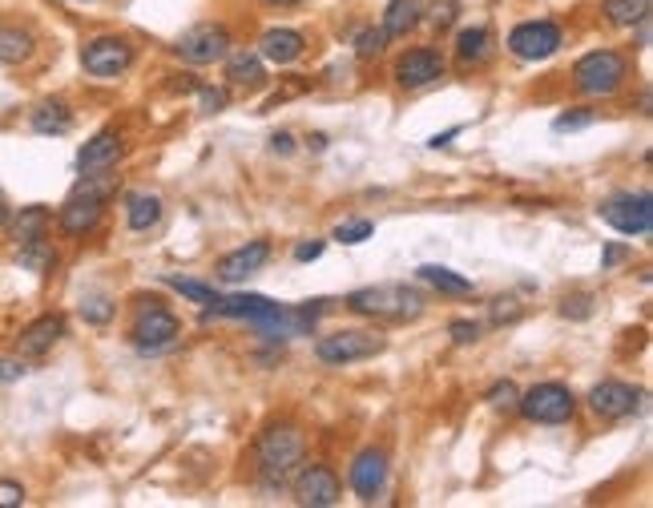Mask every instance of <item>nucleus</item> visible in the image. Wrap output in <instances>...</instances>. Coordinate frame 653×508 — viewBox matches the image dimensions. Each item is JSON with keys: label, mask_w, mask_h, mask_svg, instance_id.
Returning a JSON list of instances; mask_svg holds the SVG:
<instances>
[{"label": "nucleus", "mask_w": 653, "mask_h": 508, "mask_svg": "<svg viewBox=\"0 0 653 508\" xmlns=\"http://www.w3.org/2000/svg\"><path fill=\"white\" fill-rule=\"evenodd\" d=\"M117 190V182L110 174H93V178H81V186L65 198V206L57 211V226L69 234V239H86L101 226L105 218V206H110V194Z\"/></svg>", "instance_id": "obj_1"}, {"label": "nucleus", "mask_w": 653, "mask_h": 508, "mask_svg": "<svg viewBox=\"0 0 653 508\" xmlns=\"http://www.w3.org/2000/svg\"><path fill=\"white\" fill-rule=\"evenodd\" d=\"M343 307L356 310V315H368V319L408 323V319L424 315V295L415 287H408V282H384V287H359V291H351V295L343 299Z\"/></svg>", "instance_id": "obj_2"}, {"label": "nucleus", "mask_w": 653, "mask_h": 508, "mask_svg": "<svg viewBox=\"0 0 653 508\" xmlns=\"http://www.w3.org/2000/svg\"><path fill=\"white\" fill-rule=\"evenodd\" d=\"M303 456H307V436H303L298 423H270L267 432H258L255 460H258V472L267 480H279V484H283L286 477H295Z\"/></svg>", "instance_id": "obj_3"}, {"label": "nucleus", "mask_w": 653, "mask_h": 508, "mask_svg": "<svg viewBox=\"0 0 653 508\" xmlns=\"http://www.w3.org/2000/svg\"><path fill=\"white\" fill-rule=\"evenodd\" d=\"M384 347H387V339L380 335V331L343 327V331H331V335L315 339V359L323 367H347V364H359V359H375Z\"/></svg>", "instance_id": "obj_4"}, {"label": "nucleus", "mask_w": 653, "mask_h": 508, "mask_svg": "<svg viewBox=\"0 0 653 508\" xmlns=\"http://www.w3.org/2000/svg\"><path fill=\"white\" fill-rule=\"evenodd\" d=\"M629 77V61L617 49H593L573 65V85L585 98H610Z\"/></svg>", "instance_id": "obj_5"}, {"label": "nucleus", "mask_w": 653, "mask_h": 508, "mask_svg": "<svg viewBox=\"0 0 653 508\" xmlns=\"http://www.w3.org/2000/svg\"><path fill=\"white\" fill-rule=\"evenodd\" d=\"M323 310H331V299H315V303H303V307H283V303H274L267 315L251 319V327H255L263 339H270V343L303 339L315 331V323H319Z\"/></svg>", "instance_id": "obj_6"}, {"label": "nucleus", "mask_w": 653, "mask_h": 508, "mask_svg": "<svg viewBox=\"0 0 653 508\" xmlns=\"http://www.w3.org/2000/svg\"><path fill=\"white\" fill-rule=\"evenodd\" d=\"M597 214H601V223L613 226L617 234H625V239H650L653 230V198L645 194V190H622V194H610L601 206H597Z\"/></svg>", "instance_id": "obj_7"}, {"label": "nucleus", "mask_w": 653, "mask_h": 508, "mask_svg": "<svg viewBox=\"0 0 653 508\" xmlns=\"http://www.w3.org/2000/svg\"><path fill=\"white\" fill-rule=\"evenodd\" d=\"M516 408H521V416H525L528 423H568L573 420V411H577V395H573V388H565V383H533L528 392L516 395Z\"/></svg>", "instance_id": "obj_8"}, {"label": "nucleus", "mask_w": 653, "mask_h": 508, "mask_svg": "<svg viewBox=\"0 0 653 508\" xmlns=\"http://www.w3.org/2000/svg\"><path fill=\"white\" fill-rule=\"evenodd\" d=\"M561 45H565V33L556 21H521L509 33V53L525 65L549 61L553 53H561Z\"/></svg>", "instance_id": "obj_9"}, {"label": "nucleus", "mask_w": 653, "mask_h": 508, "mask_svg": "<svg viewBox=\"0 0 653 508\" xmlns=\"http://www.w3.org/2000/svg\"><path fill=\"white\" fill-rule=\"evenodd\" d=\"M133 65V45L117 33H105V37H93V41L81 45V69L98 81H114Z\"/></svg>", "instance_id": "obj_10"}, {"label": "nucleus", "mask_w": 653, "mask_h": 508, "mask_svg": "<svg viewBox=\"0 0 653 508\" xmlns=\"http://www.w3.org/2000/svg\"><path fill=\"white\" fill-rule=\"evenodd\" d=\"M178 335H182V319H178L170 307H142L138 310V319H133V327H129L133 347H138V352H150V355L174 347Z\"/></svg>", "instance_id": "obj_11"}, {"label": "nucleus", "mask_w": 653, "mask_h": 508, "mask_svg": "<svg viewBox=\"0 0 653 508\" xmlns=\"http://www.w3.org/2000/svg\"><path fill=\"white\" fill-rule=\"evenodd\" d=\"M174 53L182 56L185 65H214V61H227V53H230L227 25L206 21V25L185 28L182 37H178V45H174Z\"/></svg>", "instance_id": "obj_12"}, {"label": "nucleus", "mask_w": 653, "mask_h": 508, "mask_svg": "<svg viewBox=\"0 0 653 508\" xmlns=\"http://www.w3.org/2000/svg\"><path fill=\"white\" fill-rule=\"evenodd\" d=\"M295 500L307 508H335L343 500V480L331 465H307L295 477Z\"/></svg>", "instance_id": "obj_13"}, {"label": "nucleus", "mask_w": 653, "mask_h": 508, "mask_svg": "<svg viewBox=\"0 0 653 508\" xmlns=\"http://www.w3.org/2000/svg\"><path fill=\"white\" fill-rule=\"evenodd\" d=\"M387 452L384 448H363L351 460V472H347V484H351V493L371 505V500H380V493L387 488Z\"/></svg>", "instance_id": "obj_14"}, {"label": "nucleus", "mask_w": 653, "mask_h": 508, "mask_svg": "<svg viewBox=\"0 0 653 508\" xmlns=\"http://www.w3.org/2000/svg\"><path fill=\"white\" fill-rule=\"evenodd\" d=\"M641 399L645 392L633 388V383H622V380H601L589 392V408L601 416V420H625V416H633L641 408Z\"/></svg>", "instance_id": "obj_15"}, {"label": "nucleus", "mask_w": 653, "mask_h": 508, "mask_svg": "<svg viewBox=\"0 0 653 508\" xmlns=\"http://www.w3.org/2000/svg\"><path fill=\"white\" fill-rule=\"evenodd\" d=\"M121 154H126V141H121V134L117 129H101V134H93V138L77 150V169H81V178H93V174H110V169L121 162Z\"/></svg>", "instance_id": "obj_16"}, {"label": "nucleus", "mask_w": 653, "mask_h": 508, "mask_svg": "<svg viewBox=\"0 0 653 508\" xmlns=\"http://www.w3.org/2000/svg\"><path fill=\"white\" fill-rule=\"evenodd\" d=\"M267 263H270V242L255 239V242H246V246H239V251L222 254L214 275H218V282H246L251 275H258V270L267 267Z\"/></svg>", "instance_id": "obj_17"}, {"label": "nucleus", "mask_w": 653, "mask_h": 508, "mask_svg": "<svg viewBox=\"0 0 653 508\" xmlns=\"http://www.w3.org/2000/svg\"><path fill=\"white\" fill-rule=\"evenodd\" d=\"M61 339H65V315H41L16 335V355L21 359H41L57 347Z\"/></svg>", "instance_id": "obj_18"}, {"label": "nucleus", "mask_w": 653, "mask_h": 508, "mask_svg": "<svg viewBox=\"0 0 653 508\" xmlns=\"http://www.w3.org/2000/svg\"><path fill=\"white\" fill-rule=\"evenodd\" d=\"M444 77V56L436 49H408L396 61V81L404 89H424V85Z\"/></svg>", "instance_id": "obj_19"}, {"label": "nucleus", "mask_w": 653, "mask_h": 508, "mask_svg": "<svg viewBox=\"0 0 653 508\" xmlns=\"http://www.w3.org/2000/svg\"><path fill=\"white\" fill-rule=\"evenodd\" d=\"M307 41H303V33L295 28H267L263 37H258V56L270 61V65H295L298 56H303Z\"/></svg>", "instance_id": "obj_20"}, {"label": "nucleus", "mask_w": 653, "mask_h": 508, "mask_svg": "<svg viewBox=\"0 0 653 508\" xmlns=\"http://www.w3.org/2000/svg\"><path fill=\"white\" fill-rule=\"evenodd\" d=\"M121 202H126V226L133 230V234H145V230H154V226L162 223V214H166L162 198L150 194V190H129Z\"/></svg>", "instance_id": "obj_21"}, {"label": "nucleus", "mask_w": 653, "mask_h": 508, "mask_svg": "<svg viewBox=\"0 0 653 508\" xmlns=\"http://www.w3.org/2000/svg\"><path fill=\"white\" fill-rule=\"evenodd\" d=\"M29 126L33 134H41V138H61V134L73 129V110L61 98H49L29 113Z\"/></svg>", "instance_id": "obj_22"}, {"label": "nucleus", "mask_w": 653, "mask_h": 508, "mask_svg": "<svg viewBox=\"0 0 653 508\" xmlns=\"http://www.w3.org/2000/svg\"><path fill=\"white\" fill-rule=\"evenodd\" d=\"M49 223H53L49 206H21L16 214H9V234H13L16 246H25V242L44 239Z\"/></svg>", "instance_id": "obj_23"}, {"label": "nucleus", "mask_w": 653, "mask_h": 508, "mask_svg": "<svg viewBox=\"0 0 653 508\" xmlns=\"http://www.w3.org/2000/svg\"><path fill=\"white\" fill-rule=\"evenodd\" d=\"M492 53H497V45H492V33L484 25H472L456 33V56H460V65H484Z\"/></svg>", "instance_id": "obj_24"}, {"label": "nucleus", "mask_w": 653, "mask_h": 508, "mask_svg": "<svg viewBox=\"0 0 653 508\" xmlns=\"http://www.w3.org/2000/svg\"><path fill=\"white\" fill-rule=\"evenodd\" d=\"M420 21H424V0H392L384 13L387 41H392V37H408L412 28H420Z\"/></svg>", "instance_id": "obj_25"}, {"label": "nucleus", "mask_w": 653, "mask_h": 508, "mask_svg": "<svg viewBox=\"0 0 653 508\" xmlns=\"http://www.w3.org/2000/svg\"><path fill=\"white\" fill-rule=\"evenodd\" d=\"M33 53H37V37H33L29 28H21V25L0 28V61H4V65H25Z\"/></svg>", "instance_id": "obj_26"}, {"label": "nucleus", "mask_w": 653, "mask_h": 508, "mask_svg": "<svg viewBox=\"0 0 653 508\" xmlns=\"http://www.w3.org/2000/svg\"><path fill=\"white\" fill-rule=\"evenodd\" d=\"M415 279L427 282V287L440 291V295H472V291H476L472 279H464V275H456V270L448 267H436V263H424V267L415 270Z\"/></svg>", "instance_id": "obj_27"}, {"label": "nucleus", "mask_w": 653, "mask_h": 508, "mask_svg": "<svg viewBox=\"0 0 653 508\" xmlns=\"http://www.w3.org/2000/svg\"><path fill=\"white\" fill-rule=\"evenodd\" d=\"M227 81L242 85V89H258L267 81V69H263V56L258 53H227Z\"/></svg>", "instance_id": "obj_28"}, {"label": "nucleus", "mask_w": 653, "mask_h": 508, "mask_svg": "<svg viewBox=\"0 0 653 508\" xmlns=\"http://www.w3.org/2000/svg\"><path fill=\"white\" fill-rule=\"evenodd\" d=\"M601 9H605V21L617 28H633L641 21H650V9L653 0H601Z\"/></svg>", "instance_id": "obj_29"}, {"label": "nucleus", "mask_w": 653, "mask_h": 508, "mask_svg": "<svg viewBox=\"0 0 653 508\" xmlns=\"http://www.w3.org/2000/svg\"><path fill=\"white\" fill-rule=\"evenodd\" d=\"M16 263L25 270H33V275H49V270L57 267V251H53L49 239L25 242V246H16Z\"/></svg>", "instance_id": "obj_30"}, {"label": "nucleus", "mask_w": 653, "mask_h": 508, "mask_svg": "<svg viewBox=\"0 0 653 508\" xmlns=\"http://www.w3.org/2000/svg\"><path fill=\"white\" fill-rule=\"evenodd\" d=\"M174 287V291H178V295L182 299H190V303H199L202 310H214V303H218V291H214L210 282H199V279H178V275H174V279H166Z\"/></svg>", "instance_id": "obj_31"}, {"label": "nucleus", "mask_w": 653, "mask_h": 508, "mask_svg": "<svg viewBox=\"0 0 653 508\" xmlns=\"http://www.w3.org/2000/svg\"><path fill=\"white\" fill-rule=\"evenodd\" d=\"M77 310H81V319H86V323L105 327V323H110V319L117 315V303H114L110 295H86Z\"/></svg>", "instance_id": "obj_32"}, {"label": "nucleus", "mask_w": 653, "mask_h": 508, "mask_svg": "<svg viewBox=\"0 0 653 508\" xmlns=\"http://www.w3.org/2000/svg\"><path fill=\"white\" fill-rule=\"evenodd\" d=\"M375 234V223L371 218H347V223L335 226V242L343 246H359V242H368Z\"/></svg>", "instance_id": "obj_33"}, {"label": "nucleus", "mask_w": 653, "mask_h": 508, "mask_svg": "<svg viewBox=\"0 0 653 508\" xmlns=\"http://www.w3.org/2000/svg\"><path fill=\"white\" fill-rule=\"evenodd\" d=\"M387 49V33L384 28H363L356 37V56L359 61H371V56H380Z\"/></svg>", "instance_id": "obj_34"}, {"label": "nucleus", "mask_w": 653, "mask_h": 508, "mask_svg": "<svg viewBox=\"0 0 653 508\" xmlns=\"http://www.w3.org/2000/svg\"><path fill=\"white\" fill-rule=\"evenodd\" d=\"M516 395H521V392H516V383H512V380H497L492 388H488V392H484V399H488V408L512 411V408H516Z\"/></svg>", "instance_id": "obj_35"}, {"label": "nucleus", "mask_w": 653, "mask_h": 508, "mask_svg": "<svg viewBox=\"0 0 653 508\" xmlns=\"http://www.w3.org/2000/svg\"><path fill=\"white\" fill-rule=\"evenodd\" d=\"M597 122V113L593 110H568V113H561L553 122V129L556 134H573V129H589Z\"/></svg>", "instance_id": "obj_36"}, {"label": "nucleus", "mask_w": 653, "mask_h": 508, "mask_svg": "<svg viewBox=\"0 0 653 508\" xmlns=\"http://www.w3.org/2000/svg\"><path fill=\"white\" fill-rule=\"evenodd\" d=\"M448 335H452L456 347H472V343L481 339V323H476V319H452Z\"/></svg>", "instance_id": "obj_37"}, {"label": "nucleus", "mask_w": 653, "mask_h": 508, "mask_svg": "<svg viewBox=\"0 0 653 508\" xmlns=\"http://www.w3.org/2000/svg\"><path fill=\"white\" fill-rule=\"evenodd\" d=\"M199 105H202V113H222L230 105V93L227 89H214V85H202Z\"/></svg>", "instance_id": "obj_38"}, {"label": "nucleus", "mask_w": 653, "mask_h": 508, "mask_svg": "<svg viewBox=\"0 0 653 508\" xmlns=\"http://www.w3.org/2000/svg\"><path fill=\"white\" fill-rule=\"evenodd\" d=\"M516 319H521V303H516V299L512 295H500L497 303H492V323H516Z\"/></svg>", "instance_id": "obj_39"}, {"label": "nucleus", "mask_w": 653, "mask_h": 508, "mask_svg": "<svg viewBox=\"0 0 653 508\" xmlns=\"http://www.w3.org/2000/svg\"><path fill=\"white\" fill-rule=\"evenodd\" d=\"M561 315H565V319H589V315H593V299L568 295L565 303H561Z\"/></svg>", "instance_id": "obj_40"}, {"label": "nucleus", "mask_w": 653, "mask_h": 508, "mask_svg": "<svg viewBox=\"0 0 653 508\" xmlns=\"http://www.w3.org/2000/svg\"><path fill=\"white\" fill-rule=\"evenodd\" d=\"M16 505H25V484L0 480V508H16Z\"/></svg>", "instance_id": "obj_41"}, {"label": "nucleus", "mask_w": 653, "mask_h": 508, "mask_svg": "<svg viewBox=\"0 0 653 508\" xmlns=\"http://www.w3.org/2000/svg\"><path fill=\"white\" fill-rule=\"evenodd\" d=\"M319 254H323V239H311V242H295L291 258H295V263H315Z\"/></svg>", "instance_id": "obj_42"}, {"label": "nucleus", "mask_w": 653, "mask_h": 508, "mask_svg": "<svg viewBox=\"0 0 653 508\" xmlns=\"http://www.w3.org/2000/svg\"><path fill=\"white\" fill-rule=\"evenodd\" d=\"M629 258V246L625 242H610L605 251H601V270H613L617 263H625Z\"/></svg>", "instance_id": "obj_43"}, {"label": "nucleus", "mask_w": 653, "mask_h": 508, "mask_svg": "<svg viewBox=\"0 0 653 508\" xmlns=\"http://www.w3.org/2000/svg\"><path fill=\"white\" fill-rule=\"evenodd\" d=\"M25 376V364L21 359H0V383H16Z\"/></svg>", "instance_id": "obj_44"}, {"label": "nucleus", "mask_w": 653, "mask_h": 508, "mask_svg": "<svg viewBox=\"0 0 653 508\" xmlns=\"http://www.w3.org/2000/svg\"><path fill=\"white\" fill-rule=\"evenodd\" d=\"M270 150H274V154H295V138H291V134H286V129H279V134H274V138H270Z\"/></svg>", "instance_id": "obj_45"}, {"label": "nucleus", "mask_w": 653, "mask_h": 508, "mask_svg": "<svg viewBox=\"0 0 653 508\" xmlns=\"http://www.w3.org/2000/svg\"><path fill=\"white\" fill-rule=\"evenodd\" d=\"M432 21H436V28H448L456 21V4H436V13H432Z\"/></svg>", "instance_id": "obj_46"}, {"label": "nucleus", "mask_w": 653, "mask_h": 508, "mask_svg": "<svg viewBox=\"0 0 653 508\" xmlns=\"http://www.w3.org/2000/svg\"><path fill=\"white\" fill-rule=\"evenodd\" d=\"M464 126H452V129H444V134H436V138H427V150H440V145H448V141L456 138Z\"/></svg>", "instance_id": "obj_47"}, {"label": "nucleus", "mask_w": 653, "mask_h": 508, "mask_svg": "<svg viewBox=\"0 0 653 508\" xmlns=\"http://www.w3.org/2000/svg\"><path fill=\"white\" fill-rule=\"evenodd\" d=\"M263 4H270V9H295L303 0H263Z\"/></svg>", "instance_id": "obj_48"}, {"label": "nucleus", "mask_w": 653, "mask_h": 508, "mask_svg": "<svg viewBox=\"0 0 653 508\" xmlns=\"http://www.w3.org/2000/svg\"><path fill=\"white\" fill-rule=\"evenodd\" d=\"M9 214L13 211H9V202H4V194H0V226H9Z\"/></svg>", "instance_id": "obj_49"}, {"label": "nucleus", "mask_w": 653, "mask_h": 508, "mask_svg": "<svg viewBox=\"0 0 653 508\" xmlns=\"http://www.w3.org/2000/svg\"><path fill=\"white\" fill-rule=\"evenodd\" d=\"M81 4H89V0H81Z\"/></svg>", "instance_id": "obj_50"}]
</instances>
